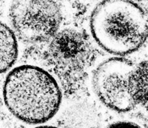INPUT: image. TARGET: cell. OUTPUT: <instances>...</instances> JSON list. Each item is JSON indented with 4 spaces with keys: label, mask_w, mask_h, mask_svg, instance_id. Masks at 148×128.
I'll return each instance as SVG.
<instances>
[{
    "label": "cell",
    "mask_w": 148,
    "mask_h": 128,
    "mask_svg": "<svg viewBox=\"0 0 148 128\" xmlns=\"http://www.w3.org/2000/svg\"><path fill=\"white\" fill-rule=\"evenodd\" d=\"M3 98L14 116L28 124H42L59 111L62 94L56 79L35 65L11 70L3 85Z\"/></svg>",
    "instance_id": "6da1fadb"
},
{
    "label": "cell",
    "mask_w": 148,
    "mask_h": 128,
    "mask_svg": "<svg viewBox=\"0 0 148 128\" xmlns=\"http://www.w3.org/2000/svg\"><path fill=\"white\" fill-rule=\"evenodd\" d=\"M49 52L57 64L67 68H78L87 60L89 46L81 33L68 28L58 32L53 37Z\"/></svg>",
    "instance_id": "5b68a950"
},
{
    "label": "cell",
    "mask_w": 148,
    "mask_h": 128,
    "mask_svg": "<svg viewBox=\"0 0 148 128\" xmlns=\"http://www.w3.org/2000/svg\"><path fill=\"white\" fill-rule=\"evenodd\" d=\"M61 10L54 0H12L10 19L16 34L29 43L53 38L61 23Z\"/></svg>",
    "instance_id": "3957f363"
},
{
    "label": "cell",
    "mask_w": 148,
    "mask_h": 128,
    "mask_svg": "<svg viewBox=\"0 0 148 128\" xmlns=\"http://www.w3.org/2000/svg\"><path fill=\"white\" fill-rule=\"evenodd\" d=\"M18 57V44L15 34L0 21V74L14 65Z\"/></svg>",
    "instance_id": "52a82bcc"
},
{
    "label": "cell",
    "mask_w": 148,
    "mask_h": 128,
    "mask_svg": "<svg viewBox=\"0 0 148 128\" xmlns=\"http://www.w3.org/2000/svg\"><path fill=\"white\" fill-rule=\"evenodd\" d=\"M90 29L97 44L111 54L136 51L148 36V21L132 0H102L92 10Z\"/></svg>",
    "instance_id": "7a4b0ae2"
},
{
    "label": "cell",
    "mask_w": 148,
    "mask_h": 128,
    "mask_svg": "<svg viewBox=\"0 0 148 128\" xmlns=\"http://www.w3.org/2000/svg\"><path fill=\"white\" fill-rule=\"evenodd\" d=\"M35 128H59L57 127H53V126H38Z\"/></svg>",
    "instance_id": "9c48e42d"
},
{
    "label": "cell",
    "mask_w": 148,
    "mask_h": 128,
    "mask_svg": "<svg viewBox=\"0 0 148 128\" xmlns=\"http://www.w3.org/2000/svg\"><path fill=\"white\" fill-rule=\"evenodd\" d=\"M106 128H142L137 123L129 121H117L110 123Z\"/></svg>",
    "instance_id": "ba28073f"
},
{
    "label": "cell",
    "mask_w": 148,
    "mask_h": 128,
    "mask_svg": "<svg viewBox=\"0 0 148 128\" xmlns=\"http://www.w3.org/2000/svg\"><path fill=\"white\" fill-rule=\"evenodd\" d=\"M129 92L134 109L148 122V61L133 67L129 76Z\"/></svg>",
    "instance_id": "8992f818"
},
{
    "label": "cell",
    "mask_w": 148,
    "mask_h": 128,
    "mask_svg": "<svg viewBox=\"0 0 148 128\" xmlns=\"http://www.w3.org/2000/svg\"><path fill=\"white\" fill-rule=\"evenodd\" d=\"M133 67L121 57H110L95 68L92 87L95 95L107 108L117 112L134 109L129 92V76Z\"/></svg>",
    "instance_id": "277c9868"
}]
</instances>
